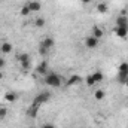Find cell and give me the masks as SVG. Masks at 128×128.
Listing matches in <instances>:
<instances>
[{
  "mask_svg": "<svg viewBox=\"0 0 128 128\" xmlns=\"http://www.w3.org/2000/svg\"><path fill=\"white\" fill-rule=\"evenodd\" d=\"M61 82H63L61 76L58 73H55V72H48L45 74V84L48 86H51V88H58L61 85Z\"/></svg>",
  "mask_w": 128,
  "mask_h": 128,
  "instance_id": "1",
  "label": "cell"
},
{
  "mask_svg": "<svg viewBox=\"0 0 128 128\" xmlns=\"http://www.w3.org/2000/svg\"><path fill=\"white\" fill-rule=\"evenodd\" d=\"M49 98H51V94H49L48 91H43V92H40V94H37V96L34 97V100H33V104L39 107L40 104L46 103V101H48Z\"/></svg>",
  "mask_w": 128,
  "mask_h": 128,
  "instance_id": "2",
  "label": "cell"
},
{
  "mask_svg": "<svg viewBox=\"0 0 128 128\" xmlns=\"http://www.w3.org/2000/svg\"><path fill=\"white\" fill-rule=\"evenodd\" d=\"M128 79V63H122L119 66V74H118V80L121 84H125Z\"/></svg>",
  "mask_w": 128,
  "mask_h": 128,
  "instance_id": "3",
  "label": "cell"
},
{
  "mask_svg": "<svg viewBox=\"0 0 128 128\" xmlns=\"http://www.w3.org/2000/svg\"><path fill=\"white\" fill-rule=\"evenodd\" d=\"M98 43H100V40L94 37V36H88L86 39H85V46L88 48V49H94L98 46Z\"/></svg>",
  "mask_w": 128,
  "mask_h": 128,
  "instance_id": "4",
  "label": "cell"
},
{
  "mask_svg": "<svg viewBox=\"0 0 128 128\" xmlns=\"http://www.w3.org/2000/svg\"><path fill=\"white\" fill-rule=\"evenodd\" d=\"M115 33H116L118 37L125 39V37L128 36V28L127 27H116V28H115Z\"/></svg>",
  "mask_w": 128,
  "mask_h": 128,
  "instance_id": "5",
  "label": "cell"
},
{
  "mask_svg": "<svg viewBox=\"0 0 128 128\" xmlns=\"http://www.w3.org/2000/svg\"><path fill=\"white\" fill-rule=\"evenodd\" d=\"M40 46H43V48H46V49L49 51V49L54 46V39H52V37H45V39L42 40Z\"/></svg>",
  "mask_w": 128,
  "mask_h": 128,
  "instance_id": "6",
  "label": "cell"
},
{
  "mask_svg": "<svg viewBox=\"0 0 128 128\" xmlns=\"http://www.w3.org/2000/svg\"><path fill=\"white\" fill-rule=\"evenodd\" d=\"M0 52H3V54H10V52H12V45L4 40V42L0 45Z\"/></svg>",
  "mask_w": 128,
  "mask_h": 128,
  "instance_id": "7",
  "label": "cell"
},
{
  "mask_svg": "<svg viewBox=\"0 0 128 128\" xmlns=\"http://www.w3.org/2000/svg\"><path fill=\"white\" fill-rule=\"evenodd\" d=\"M116 27H127L128 28V18L127 16H124V15L118 16L116 18Z\"/></svg>",
  "mask_w": 128,
  "mask_h": 128,
  "instance_id": "8",
  "label": "cell"
},
{
  "mask_svg": "<svg viewBox=\"0 0 128 128\" xmlns=\"http://www.w3.org/2000/svg\"><path fill=\"white\" fill-rule=\"evenodd\" d=\"M27 4H28V8H30L32 12H39V10L42 9V4H40L39 2H36V0H34V2H30V3H27Z\"/></svg>",
  "mask_w": 128,
  "mask_h": 128,
  "instance_id": "9",
  "label": "cell"
},
{
  "mask_svg": "<svg viewBox=\"0 0 128 128\" xmlns=\"http://www.w3.org/2000/svg\"><path fill=\"white\" fill-rule=\"evenodd\" d=\"M79 82H80V76H78V74H73V76H70V79L67 80V86L76 85V84H79Z\"/></svg>",
  "mask_w": 128,
  "mask_h": 128,
  "instance_id": "10",
  "label": "cell"
},
{
  "mask_svg": "<svg viewBox=\"0 0 128 128\" xmlns=\"http://www.w3.org/2000/svg\"><path fill=\"white\" fill-rule=\"evenodd\" d=\"M16 60H18L20 64H21V63H24V61H28V60H30V57H28V54H27V52H21V54H18V55H16Z\"/></svg>",
  "mask_w": 128,
  "mask_h": 128,
  "instance_id": "11",
  "label": "cell"
},
{
  "mask_svg": "<svg viewBox=\"0 0 128 128\" xmlns=\"http://www.w3.org/2000/svg\"><path fill=\"white\" fill-rule=\"evenodd\" d=\"M92 36L100 40V39L103 37V30H101L100 27H92Z\"/></svg>",
  "mask_w": 128,
  "mask_h": 128,
  "instance_id": "12",
  "label": "cell"
},
{
  "mask_svg": "<svg viewBox=\"0 0 128 128\" xmlns=\"http://www.w3.org/2000/svg\"><path fill=\"white\" fill-rule=\"evenodd\" d=\"M16 94H15V92H8V94H6V96H4V100H6V101H9V103H14V101H15V100H16Z\"/></svg>",
  "mask_w": 128,
  "mask_h": 128,
  "instance_id": "13",
  "label": "cell"
},
{
  "mask_svg": "<svg viewBox=\"0 0 128 128\" xmlns=\"http://www.w3.org/2000/svg\"><path fill=\"white\" fill-rule=\"evenodd\" d=\"M37 109H39V107L33 104V107H32V109H28V112H27V115H28L30 118H36V116H37Z\"/></svg>",
  "mask_w": 128,
  "mask_h": 128,
  "instance_id": "14",
  "label": "cell"
},
{
  "mask_svg": "<svg viewBox=\"0 0 128 128\" xmlns=\"http://www.w3.org/2000/svg\"><path fill=\"white\" fill-rule=\"evenodd\" d=\"M97 10H98L100 14H106V12H107V4H106V3H100V4L97 6Z\"/></svg>",
  "mask_w": 128,
  "mask_h": 128,
  "instance_id": "15",
  "label": "cell"
},
{
  "mask_svg": "<svg viewBox=\"0 0 128 128\" xmlns=\"http://www.w3.org/2000/svg\"><path fill=\"white\" fill-rule=\"evenodd\" d=\"M30 14H32V10H30L28 4H24L22 9H21V15H22V16H27V15H30Z\"/></svg>",
  "mask_w": 128,
  "mask_h": 128,
  "instance_id": "16",
  "label": "cell"
},
{
  "mask_svg": "<svg viewBox=\"0 0 128 128\" xmlns=\"http://www.w3.org/2000/svg\"><path fill=\"white\" fill-rule=\"evenodd\" d=\"M104 96H106V94H104V91H103V90H97L96 92H94L96 100H103V98H104Z\"/></svg>",
  "mask_w": 128,
  "mask_h": 128,
  "instance_id": "17",
  "label": "cell"
},
{
  "mask_svg": "<svg viewBox=\"0 0 128 128\" xmlns=\"http://www.w3.org/2000/svg\"><path fill=\"white\" fill-rule=\"evenodd\" d=\"M37 73H40V74H46V73H48V72H46V63H42L37 67Z\"/></svg>",
  "mask_w": 128,
  "mask_h": 128,
  "instance_id": "18",
  "label": "cell"
},
{
  "mask_svg": "<svg viewBox=\"0 0 128 128\" xmlns=\"http://www.w3.org/2000/svg\"><path fill=\"white\" fill-rule=\"evenodd\" d=\"M85 82H86L90 86H94V85L97 84L96 80H94V78H92V74H88V76H86V79H85Z\"/></svg>",
  "mask_w": 128,
  "mask_h": 128,
  "instance_id": "19",
  "label": "cell"
},
{
  "mask_svg": "<svg viewBox=\"0 0 128 128\" xmlns=\"http://www.w3.org/2000/svg\"><path fill=\"white\" fill-rule=\"evenodd\" d=\"M92 78H94L96 82H101L103 80V73L101 72H96V73H92Z\"/></svg>",
  "mask_w": 128,
  "mask_h": 128,
  "instance_id": "20",
  "label": "cell"
},
{
  "mask_svg": "<svg viewBox=\"0 0 128 128\" xmlns=\"http://www.w3.org/2000/svg\"><path fill=\"white\" fill-rule=\"evenodd\" d=\"M36 26H37V27H43V26H45V20H43V18H37V20H36Z\"/></svg>",
  "mask_w": 128,
  "mask_h": 128,
  "instance_id": "21",
  "label": "cell"
},
{
  "mask_svg": "<svg viewBox=\"0 0 128 128\" xmlns=\"http://www.w3.org/2000/svg\"><path fill=\"white\" fill-rule=\"evenodd\" d=\"M39 52L45 55V54H48V49H46V48H43V46H39Z\"/></svg>",
  "mask_w": 128,
  "mask_h": 128,
  "instance_id": "22",
  "label": "cell"
},
{
  "mask_svg": "<svg viewBox=\"0 0 128 128\" xmlns=\"http://www.w3.org/2000/svg\"><path fill=\"white\" fill-rule=\"evenodd\" d=\"M42 128H55V125H54V124L46 122V124H43V125H42Z\"/></svg>",
  "mask_w": 128,
  "mask_h": 128,
  "instance_id": "23",
  "label": "cell"
},
{
  "mask_svg": "<svg viewBox=\"0 0 128 128\" xmlns=\"http://www.w3.org/2000/svg\"><path fill=\"white\" fill-rule=\"evenodd\" d=\"M4 66H6L4 58H0V70H3V68H4Z\"/></svg>",
  "mask_w": 128,
  "mask_h": 128,
  "instance_id": "24",
  "label": "cell"
},
{
  "mask_svg": "<svg viewBox=\"0 0 128 128\" xmlns=\"http://www.w3.org/2000/svg\"><path fill=\"white\" fill-rule=\"evenodd\" d=\"M21 66H22V68H28V67H30V60H28V61L21 63Z\"/></svg>",
  "mask_w": 128,
  "mask_h": 128,
  "instance_id": "25",
  "label": "cell"
},
{
  "mask_svg": "<svg viewBox=\"0 0 128 128\" xmlns=\"http://www.w3.org/2000/svg\"><path fill=\"white\" fill-rule=\"evenodd\" d=\"M4 115H6V109L0 107V118H2V116H4Z\"/></svg>",
  "mask_w": 128,
  "mask_h": 128,
  "instance_id": "26",
  "label": "cell"
},
{
  "mask_svg": "<svg viewBox=\"0 0 128 128\" xmlns=\"http://www.w3.org/2000/svg\"><path fill=\"white\" fill-rule=\"evenodd\" d=\"M80 2H82V3H90L91 0H80Z\"/></svg>",
  "mask_w": 128,
  "mask_h": 128,
  "instance_id": "27",
  "label": "cell"
},
{
  "mask_svg": "<svg viewBox=\"0 0 128 128\" xmlns=\"http://www.w3.org/2000/svg\"><path fill=\"white\" fill-rule=\"evenodd\" d=\"M0 79H3V72L0 70Z\"/></svg>",
  "mask_w": 128,
  "mask_h": 128,
  "instance_id": "28",
  "label": "cell"
},
{
  "mask_svg": "<svg viewBox=\"0 0 128 128\" xmlns=\"http://www.w3.org/2000/svg\"><path fill=\"white\" fill-rule=\"evenodd\" d=\"M125 85H127V86H128V79H127V80H125Z\"/></svg>",
  "mask_w": 128,
  "mask_h": 128,
  "instance_id": "29",
  "label": "cell"
},
{
  "mask_svg": "<svg viewBox=\"0 0 128 128\" xmlns=\"http://www.w3.org/2000/svg\"><path fill=\"white\" fill-rule=\"evenodd\" d=\"M30 128H33V127H30Z\"/></svg>",
  "mask_w": 128,
  "mask_h": 128,
  "instance_id": "30",
  "label": "cell"
},
{
  "mask_svg": "<svg viewBox=\"0 0 128 128\" xmlns=\"http://www.w3.org/2000/svg\"><path fill=\"white\" fill-rule=\"evenodd\" d=\"M90 128H91V127H90Z\"/></svg>",
  "mask_w": 128,
  "mask_h": 128,
  "instance_id": "31",
  "label": "cell"
}]
</instances>
